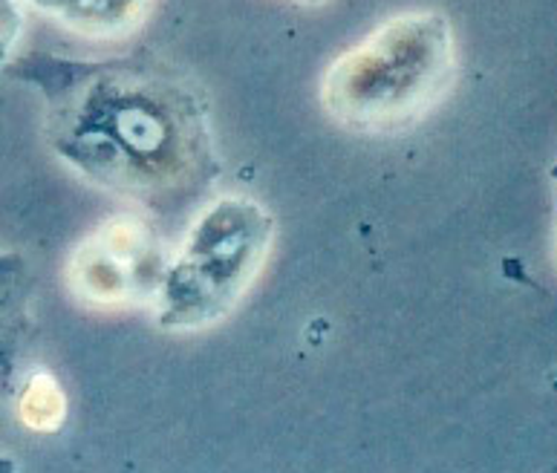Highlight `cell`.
<instances>
[{"label": "cell", "mask_w": 557, "mask_h": 473, "mask_svg": "<svg viewBox=\"0 0 557 473\" xmlns=\"http://www.w3.org/2000/svg\"><path fill=\"white\" fill-rule=\"evenodd\" d=\"M70 70L82 96L59 125V148L92 179L141 200L209 176V127L185 84L139 61Z\"/></svg>", "instance_id": "cell-1"}, {"label": "cell", "mask_w": 557, "mask_h": 473, "mask_svg": "<svg viewBox=\"0 0 557 473\" xmlns=\"http://www.w3.org/2000/svg\"><path fill=\"white\" fill-rule=\"evenodd\" d=\"M448 70L445 17H396L335 61L324 78V108L356 130L396 127L440 96Z\"/></svg>", "instance_id": "cell-2"}, {"label": "cell", "mask_w": 557, "mask_h": 473, "mask_svg": "<svg viewBox=\"0 0 557 473\" xmlns=\"http://www.w3.org/2000/svg\"><path fill=\"white\" fill-rule=\"evenodd\" d=\"M272 223L258 202L223 197L194 223L159 289V321L202 326L237 303L258 274Z\"/></svg>", "instance_id": "cell-3"}, {"label": "cell", "mask_w": 557, "mask_h": 473, "mask_svg": "<svg viewBox=\"0 0 557 473\" xmlns=\"http://www.w3.org/2000/svg\"><path fill=\"white\" fill-rule=\"evenodd\" d=\"M21 33V12L15 0H0V55H7Z\"/></svg>", "instance_id": "cell-4"}, {"label": "cell", "mask_w": 557, "mask_h": 473, "mask_svg": "<svg viewBox=\"0 0 557 473\" xmlns=\"http://www.w3.org/2000/svg\"><path fill=\"white\" fill-rule=\"evenodd\" d=\"M555 179H557V167H555Z\"/></svg>", "instance_id": "cell-5"}]
</instances>
